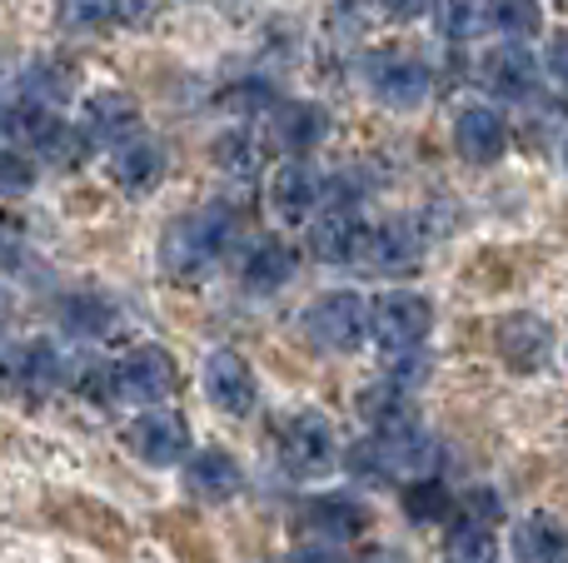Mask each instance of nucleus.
<instances>
[{
	"label": "nucleus",
	"mask_w": 568,
	"mask_h": 563,
	"mask_svg": "<svg viewBox=\"0 0 568 563\" xmlns=\"http://www.w3.org/2000/svg\"><path fill=\"white\" fill-rule=\"evenodd\" d=\"M444 464V449L429 429L419 424H399V429H379L374 439L349 449V474L354 479H374V484H389V479H434V469Z\"/></svg>",
	"instance_id": "obj_1"
},
{
	"label": "nucleus",
	"mask_w": 568,
	"mask_h": 563,
	"mask_svg": "<svg viewBox=\"0 0 568 563\" xmlns=\"http://www.w3.org/2000/svg\"><path fill=\"white\" fill-rule=\"evenodd\" d=\"M230 239H235V215H230L225 205L190 209V215H180L175 225L165 229V239H160V265H165L170 275H185V279L205 275V269L230 249Z\"/></svg>",
	"instance_id": "obj_2"
},
{
	"label": "nucleus",
	"mask_w": 568,
	"mask_h": 563,
	"mask_svg": "<svg viewBox=\"0 0 568 563\" xmlns=\"http://www.w3.org/2000/svg\"><path fill=\"white\" fill-rule=\"evenodd\" d=\"M304 335L329 355H349L364 345V335H374V305H364L354 289H329L304 309Z\"/></svg>",
	"instance_id": "obj_3"
},
{
	"label": "nucleus",
	"mask_w": 568,
	"mask_h": 563,
	"mask_svg": "<svg viewBox=\"0 0 568 563\" xmlns=\"http://www.w3.org/2000/svg\"><path fill=\"white\" fill-rule=\"evenodd\" d=\"M434 325V309L424 295H409V289H394V295L374 299V339L384 345V355H414L424 345Z\"/></svg>",
	"instance_id": "obj_4"
},
{
	"label": "nucleus",
	"mask_w": 568,
	"mask_h": 563,
	"mask_svg": "<svg viewBox=\"0 0 568 563\" xmlns=\"http://www.w3.org/2000/svg\"><path fill=\"white\" fill-rule=\"evenodd\" d=\"M280 459L294 479H314V474H329L334 459H339V444H334V429L324 414H294L290 424L280 429Z\"/></svg>",
	"instance_id": "obj_5"
},
{
	"label": "nucleus",
	"mask_w": 568,
	"mask_h": 563,
	"mask_svg": "<svg viewBox=\"0 0 568 563\" xmlns=\"http://www.w3.org/2000/svg\"><path fill=\"white\" fill-rule=\"evenodd\" d=\"M110 389L130 405H160L175 395V359L155 345H140L110 369Z\"/></svg>",
	"instance_id": "obj_6"
},
{
	"label": "nucleus",
	"mask_w": 568,
	"mask_h": 563,
	"mask_svg": "<svg viewBox=\"0 0 568 563\" xmlns=\"http://www.w3.org/2000/svg\"><path fill=\"white\" fill-rule=\"evenodd\" d=\"M125 444H130V454L145 459V464L170 469L190 454V429H185V419L170 414V409H145V414L125 429Z\"/></svg>",
	"instance_id": "obj_7"
},
{
	"label": "nucleus",
	"mask_w": 568,
	"mask_h": 563,
	"mask_svg": "<svg viewBox=\"0 0 568 563\" xmlns=\"http://www.w3.org/2000/svg\"><path fill=\"white\" fill-rule=\"evenodd\" d=\"M205 395H210V405H215L220 414L245 419L250 409H255V399H260L255 369H250L235 349H215V355L205 359Z\"/></svg>",
	"instance_id": "obj_8"
},
{
	"label": "nucleus",
	"mask_w": 568,
	"mask_h": 563,
	"mask_svg": "<svg viewBox=\"0 0 568 563\" xmlns=\"http://www.w3.org/2000/svg\"><path fill=\"white\" fill-rule=\"evenodd\" d=\"M369 85L384 105L394 110H414L424 95H429V70L414 55H399V50H379L369 60Z\"/></svg>",
	"instance_id": "obj_9"
},
{
	"label": "nucleus",
	"mask_w": 568,
	"mask_h": 563,
	"mask_svg": "<svg viewBox=\"0 0 568 563\" xmlns=\"http://www.w3.org/2000/svg\"><path fill=\"white\" fill-rule=\"evenodd\" d=\"M454 150H459L469 165H494L509 150V125H504L499 110L489 105H469L454 120Z\"/></svg>",
	"instance_id": "obj_10"
},
{
	"label": "nucleus",
	"mask_w": 568,
	"mask_h": 563,
	"mask_svg": "<svg viewBox=\"0 0 568 563\" xmlns=\"http://www.w3.org/2000/svg\"><path fill=\"white\" fill-rule=\"evenodd\" d=\"M310 249L324 265H354L369 249V225H364L354 209H329L320 215V225L310 229Z\"/></svg>",
	"instance_id": "obj_11"
},
{
	"label": "nucleus",
	"mask_w": 568,
	"mask_h": 563,
	"mask_svg": "<svg viewBox=\"0 0 568 563\" xmlns=\"http://www.w3.org/2000/svg\"><path fill=\"white\" fill-rule=\"evenodd\" d=\"M484 85L509 100L534 95V85H539V55H534L524 40H509V45L489 50V55H484Z\"/></svg>",
	"instance_id": "obj_12"
},
{
	"label": "nucleus",
	"mask_w": 568,
	"mask_h": 563,
	"mask_svg": "<svg viewBox=\"0 0 568 563\" xmlns=\"http://www.w3.org/2000/svg\"><path fill=\"white\" fill-rule=\"evenodd\" d=\"M324 130H329V115H324L320 105H310V100H284V105L270 110V135H275V145L290 150V155L314 150L324 140Z\"/></svg>",
	"instance_id": "obj_13"
},
{
	"label": "nucleus",
	"mask_w": 568,
	"mask_h": 563,
	"mask_svg": "<svg viewBox=\"0 0 568 563\" xmlns=\"http://www.w3.org/2000/svg\"><path fill=\"white\" fill-rule=\"evenodd\" d=\"M185 489L200 499V504H225V499H235V489H240V464L225 454V449H200V454H190Z\"/></svg>",
	"instance_id": "obj_14"
},
{
	"label": "nucleus",
	"mask_w": 568,
	"mask_h": 563,
	"mask_svg": "<svg viewBox=\"0 0 568 563\" xmlns=\"http://www.w3.org/2000/svg\"><path fill=\"white\" fill-rule=\"evenodd\" d=\"M304 529L320 534V544H344V539H359L369 529V514L354 499L329 494V499H310L304 504Z\"/></svg>",
	"instance_id": "obj_15"
},
{
	"label": "nucleus",
	"mask_w": 568,
	"mask_h": 563,
	"mask_svg": "<svg viewBox=\"0 0 568 563\" xmlns=\"http://www.w3.org/2000/svg\"><path fill=\"white\" fill-rule=\"evenodd\" d=\"M514 563H564L568 559V529L549 514H529L509 534Z\"/></svg>",
	"instance_id": "obj_16"
},
{
	"label": "nucleus",
	"mask_w": 568,
	"mask_h": 563,
	"mask_svg": "<svg viewBox=\"0 0 568 563\" xmlns=\"http://www.w3.org/2000/svg\"><path fill=\"white\" fill-rule=\"evenodd\" d=\"M85 135L95 145H125V140L140 135V110L130 95H95L85 105Z\"/></svg>",
	"instance_id": "obj_17"
},
{
	"label": "nucleus",
	"mask_w": 568,
	"mask_h": 563,
	"mask_svg": "<svg viewBox=\"0 0 568 563\" xmlns=\"http://www.w3.org/2000/svg\"><path fill=\"white\" fill-rule=\"evenodd\" d=\"M419 235H414V225H399V219H389V225L369 229V249H364V265L374 269V275H399V269H414L419 265Z\"/></svg>",
	"instance_id": "obj_18"
},
{
	"label": "nucleus",
	"mask_w": 568,
	"mask_h": 563,
	"mask_svg": "<svg viewBox=\"0 0 568 563\" xmlns=\"http://www.w3.org/2000/svg\"><path fill=\"white\" fill-rule=\"evenodd\" d=\"M160 175H165V150H160L150 135H135V140H125V145L115 150V180H120V190H130V195H145V190L160 185Z\"/></svg>",
	"instance_id": "obj_19"
},
{
	"label": "nucleus",
	"mask_w": 568,
	"mask_h": 563,
	"mask_svg": "<svg viewBox=\"0 0 568 563\" xmlns=\"http://www.w3.org/2000/svg\"><path fill=\"white\" fill-rule=\"evenodd\" d=\"M240 279L255 295H275V289H284L294 279V249L280 245V239H260L245 255V265H240Z\"/></svg>",
	"instance_id": "obj_20"
},
{
	"label": "nucleus",
	"mask_w": 568,
	"mask_h": 563,
	"mask_svg": "<svg viewBox=\"0 0 568 563\" xmlns=\"http://www.w3.org/2000/svg\"><path fill=\"white\" fill-rule=\"evenodd\" d=\"M270 205H275L280 219L300 225V219H310L314 205H320V180H314L304 165H284L280 175L270 180Z\"/></svg>",
	"instance_id": "obj_21"
},
{
	"label": "nucleus",
	"mask_w": 568,
	"mask_h": 563,
	"mask_svg": "<svg viewBox=\"0 0 568 563\" xmlns=\"http://www.w3.org/2000/svg\"><path fill=\"white\" fill-rule=\"evenodd\" d=\"M499 355L509 359L514 369H539L544 355H549V329H544L534 315L504 319L499 325Z\"/></svg>",
	"instance_id": "obj_22"
},
{
	"label": "nucleus",
	"mask_w": 568,
	"mask_h": 563,
	"mask_svg": "<svg viewBox=\"0 0 568 563\" xmlns=\"http://www.w3.org/2000/svg\"><path fill=\"white\" fill-rule=\"evenodd\" d=\"M10 379H16V389H26V395H45V389H55V379H60L55 349H50L45 339L16 345L10 349Z\"/></svg>",
	"instance_id": "obj_23"
},
{
	"label": "nucleus",
	"mask_w": 568,
	"mask_h": 563,
	"mask_svg": "<svg viewBox=\"0 0 568 563\" xmlns=\"http://www.w3.org/2000/svg\"><path fill=\"white\" fill-rule=\"evenodd\" d=\"M444 563H494V534L479 519H464L444 539Z\"/></svg>",
	"instance_id": "obj_24"
},
{
	"label": "nucleus",
	"mask_w": 568,
	"mask_h": 563,
	"mask_svg": "<svg viewBox=\"0 0 568 563\" xmlns=\"http://www.w3.org/2000/svg\"><path fill=\"white\" fill-rule=\"evenodd\" d=\"M484 16L509 40H524L539 30V0H484Z\"/></svg>",
	"instance_id": "obj_25"
},
{
	"label": "nucleus",
	"mask_w": 568,
	"mask_h": 563,
	"mask_svg": "<svg viewBox=\"0 0 568 563\" xmlns=\"http://www.w3.org/2000/svg\"><path fill=\"white\" fill-rule=\"evenodd\" d=\"M449 489L439 484V474L434 479H414V484H404V509H409L414 524H434V519L449 514Z\"/></svg>",
	"instance_id": "obj_26"
},
{
	"label": "nucleus",
	"mask_w": 568,
	"mask_h": 563,
	"mask_svg": "<svg viewBox=\"0 0 568 563\" xmlns=\"http://www.w3.org/2000/svg\"><path fill=\"white\" fill-rule=\"evenodd\" d=\"M60 325H65L70 335H100V329L110 325V309L100 295H75L60 305Z\"/></svg>",
	"instance_id": "obj_27"
},
{
	"label": "nucleus",
	"mask_w": 568,
	"mask_h": 563,
	"mask_svg": "<svg viewBox=\"0 0 568 563\" xmlns=\"http://www.w3.org/2000/svg\"><path fill=\"white\" fill-rule=\"evenodd\" d=\"M434 25L449 40H469L479 30V0H439L434 6Z\"/></svg>",
	"instance_id": "obj_28"
},
{
	"label": "nucleus",
	"mask_w": 568,
	"mask_h": 563,
	"mask_svg": "<svg viewBox=\"0 0 568 563\" xmlns=\"http://www.w3.org/2000/svg\"><path fill=\"white\" fill-rule=\"evenodd\" d=\"M60 10H65V25L90 30V25H100V20L115 10V0H60Z\"/></svg>",
	"instance_id": "obj_29"
},
{
	"label": "nucleus",
	"mask_w": 568,
	"mask_h": 563,
	"mask_svg": "<svg viewBox=\"0 0 568 563\" xmlns=\"http://www.w3.org/2000/svg\"><path fill=\"white\" fill-rule=\"evenodd\" d=\"M0 185H6V195H20V190H30V165H26V150L6 145V155H0Z\"/></svg>",
	"instance_id": "obj_30"
},
{
	"label": "nucleus",
	"mask_w": 568,
	"mask_h": 563,
	"mask_svg": "<svg viewBox=\"0 0 568 563\" xmlns=\"http://www.w3.org/2000/svg\"><path fill=\"white\" fill-rule=\"evenodd\" d=\"M220 155H225L230 165L240 170V175H250V170H255V150H250V140H245V135H230L225 145H220Z\"/></svg>",
	"instance_id": "obj_31"
},
{
	"label": "nucleus",
	"mask_w": 568,
	"mask_h": 563,
	"mask_svg": "<svg viewBox=\"0 0 568 563\" xmlns=\"http://www.w3.org/2000/svg\"><path fill=\"white\" fill-rule=\"evenodd\" d=\"M280 563H339V554H334L329 544H300V549H290Z\"/></svg>",
	"instance_id": "obj_32"
},
{
	"label": "nucleus",
	"mask_w": 568,
	"mask_h": 563,
	"mask_svg": "<svg viewBox=\"0 0 568 563\" xmlns=\"http://www.w3.org/2000/svg\"><path fill=\"white\" fill-rule=\"evenodd\" d=\"M549 75L559 80V85H568V30L549 40Z\"/></svg>",
	"instance_id": "obj_33"
},
{
	"label": "nucleus",
	"mask_w": 568,
	"mask_h": 563,
	"mask_svg": "<svg viewBox=\"0 0 568 563\" xmlns=\"http://www.w3.org/2000/svg\"><path fill=\"white\" fill-rule=\"evenodd\" d=\"M384 10H389L394 20H414V16H424V6H429V0H379Z\"/></svg>",
	"instance_id": "obj_34"
},
{
	"label": "nucleus",
	"mask_w": 568,
	"mask_h": 563,
	"mask_svg": "<svg viewBox=\"0 0 568 563\" xmlns=\"http://www.w3.org/2000/svg\"><path fill=\"white\" fill-rule=\"evenodd\" d=\"M359 563H409L399 554V549H389V544H379V549H364L359 554Z\"/></svg>",
	"instance_id": "obj_35"
},
{
	"label": "nucleus",
	"mask_w": 568,
	"mask_h": 563,
	"mask_svg": "<svg viewBox=\"0 0 568 563\" xmlns=\"http://www.w3.org/2000/svg\"><path fill=\"white\" fill-rule=\"evenodd\" d=\"M145 6H150V0H115V16H125V20H145Z\"/></svg>",
	"instance_id": "obj_36"
},
{
	"label": "nucleus",
	"mask_w": 568,
	"mask_h": 563,
	"mask_svg": "<svg viewBox=\"0 0 568 563\" xmlns=\"http://www.w3.org/2000/svg\"><path fill=\"white\" fill-rule=\"evenodd\" d=\"M564 165H568V140H564Z\"/></svg>",
	"instance_id": "obj_37"
}]
</instances>
